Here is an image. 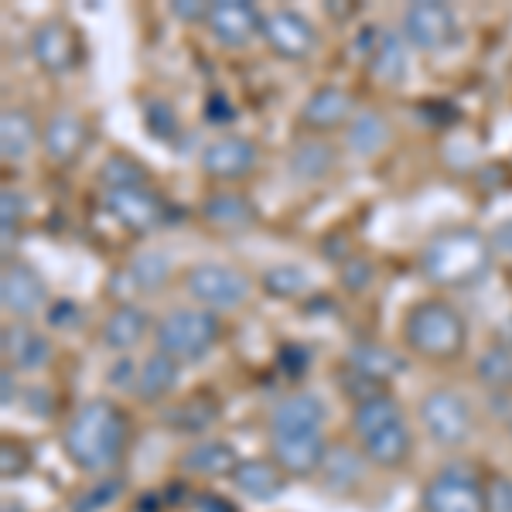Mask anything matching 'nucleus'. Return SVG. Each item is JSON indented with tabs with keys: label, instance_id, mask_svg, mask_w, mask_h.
Listing matches in <instances>:
<instances>
[{
	"label": "nucleus",
	"instance_id": "nucleus-1",
	"mask_svg": "<svg viewBox=\"0 0 512 512\" xmlns=\"http://www.w3.org/2000/svg\"><path fill=\"white\" fill-rule=\"evenodd\" d=\"M492 267V243L478 229L454 226L437 233L420 253V270L437 287H472Z\"/></svg>",
	"mask_w": 512,
	"mask_h": 512
},
{
	"label": "nucleus",
	"instance_id": "nucleus-2",
	"mask_svg": "<svg viewBox=\"0 0 512 512\" xmlns=\"http://www.w3.org/2000/svg\"><path fill=\"white\" fill-rule=\"evenodd\" d=\"M127 441V420L110 400H89L65 427V454L82 472H106L120 458Z\"/></svg>",
	"mask_w": 512,
	"mask_h": 512
},
{
	"label": "nucleus",
	"instance_id": "nucleus-3",
	"mask_svg": "<svg viewBox=\"0 0 512 512\" xmlns=\"http://www.w3.org/2000/svg\"><path fill=\"white\" fill-rule=\"evenodd\" d=\"M410 349L427 359H451L465 349V321L444 301H420L403 321Z\"/></svg>",
	"mask_w": 512,
	"mask_h": 512
},
{
	"label": "nucleus",
	"instance_id": "nucleus-4",
	"mask_svg": "<svg viewBox=\"0 0 512 512\" xmlns=\"http://www.w3.org/2000/svg\"><path fill=\"white\" fill-rule=\"evenodd\" d=\"M154 335H158V349L164 355L178 362H195L219 342V318L209 308H178L158 321Z\"/></svg>",
	"mask_w": 512,
	"mask_h": 512
},
{
	"label": "nucleus",
	"instance_id": "nucleus-5",
	"mask_svg": "<svg viewBox=\"0 0 512 512\" xmlns=\"http://www.w3.org/2000/svg\"><path fill=\"white\" fill-rule=\"evenodd\" d=\"M424 512H489V495L468 465H444L424 489Z\"/></svg>",
	"mask_w": 512,
	"mask_h": 512
},
{
	"label": "nucleus",
	"instance_id": "nucleus-6",
	"mask_svg": "<svg viewBox=\"0 0 512 512\" xmlns=\"http://www.w3.org/2000/svg\"><path fill=\"white\" fill-rule=\"evenodd\" d=\"M185 287L205 308H239L250 297V280L226 263H198L188 270Z\"/></svg>",
	"mask_w": 512,
	"mask_h": 512
},
{
	"label": "nucleus",
	"instance_id": "nucleus-7",
	"mask_svg": "<svg viewBox=\"0 0 512 512\" xmlns=\"http://www.w3.org/2000/svg\"><path fill=\"white\" fill-rule=\"evenodd\" d=\"M420 420H424L427 434L437 444H465L472 434V407L461 393L454 390H434L420 403Z\"/></svg>",
	"mask_w": 512,
	"mask_h": 512
},
{
	"label": "nucleus",
	"instance_id": "nucleus-8",
	"mask_svg": "<svg viewBox=\"0 0 512 512\" xmlns=\"http://www.w3.org/2000/svg\"><path fill=\"white\" fill-rule=\"evenodd\" d=\"M103 205L120 226H127L130 233H151L158 229L164 216H168V205L158 192H151L147 185L140 188H110L103 195Z\"/></svg>",
	"mask_w": 512,
	"mask_h": 512
},
{
	"label": "nucleus",
	"instance_id": "nucleus-9",
	"mask_svg": "<svg viewBox=\"0 0 512 512\" xmlns=\"http://www.w3.org/2000/svg\"><path fill=\"white\" fill-rule=\"evenodd\" d=\"M263 38L267 45L274 48L280 59H291V62H301L315 52V28L304 14L297 11H270L263 14Z\"/></svg>",
	"mask_w": 512,
	"mask_h": 512
},
{
	"label": "nucleus",
	"instance_id": "nucleus-10",
	"mask_svg": "<svg viewBox=\"0 0 512 512\" xmlns=\"http://www.w3.org/2000/svg\"><path fill=\"white\" fill-rule=\"evenodd\" d=\"M209 31L222 48H246L263 31V18L246 0H219L209 7Z\"/></svg>",
	"mask_w": 512,
	"mask_h": 512
},
{
	"label": "nucleus",
	"instance_id": "nucleus-11",
	"mask_svg": "<svg viewBox=\"0 0 512 512\" xmlns=\"http://www.w3.org/2000/svg\"><path fill=\"white\" fill-rule=\"evenodd\" d=\"M403 31L424 52H437L444 48L454 35V11L448 4L437 0H424V4H410L403 14Z\"/></svg>",
	"mask_w": 512,
	"mask_h": 512
},
{
	"label": "nucleus",
	"instance_id": "nucleus-12",
	"mask_svg": "<svg viewBox=\"0 0 512 512\" xmlns=\"http://www.w3.org/2000/svg\"><path fill=\"white\" fill-rule=\"evenodd\" d=\"M270 448H274V461L287 475H311L315 468L325 465V437L321 431H291V434H270Z\"/></svg>",
	"mask_w": 512,
	"mask_h": 512
},
{
	"label": "nucleus",
	"instance_id": "nucleus-13",
	"mask_svg": "<svg viewBox=\"0 0 512 512\" xmlns=\"http://www.w3.org/2000/svg\"><path fill=\"white\" fill-rule=\"evenodd\" d=\"M45 284L28 263H7L4 277H0V304H4L7 315L14 318H31L45 304Z\"/></svg>",
	"mask_w": 512,
	"mask_h": 512
},
{
	"label": "nucleus",
	"instance_id": "nucleus-14",
	"mask_svg": "<svg viewBox=\"0 0 512 512\" xmlns=\"http://www.w3.org/2000/svg\"><path fill=\"white\" fill-rule=\"evenodd\" d=\"M256 151L246 137H219L202 151V171L216 181H236L253 171Z\"/></svg>",
	"mask_w": 512,
	"mask_h": 512
},
{
	"label": "nucleus",
	"instance_id": "nucleus-15",
	"mask_svg": "<svg viewBox=\"0 0 512 512\" xmlns=\"http://www.w3.org/2000/svg\"><path fill=\"white\" fill-rule=\"evenodd\" d=\"M31 55L41 69L48 72H69L76 65V35L69 24L62 21H45L31 35Z\"/></svg>",
	"mask_w": 512,
	"mask_h": 512
},
{
	"label": "nucleus",
	"instance_id": "nucleus-16",
	"mask_svg": "<svg viewBox=\"0 0 512 512\" xmlns=\"http://www.w3.org/2000/svg\"><path fill=\"white\" fill-rule=\"evenodd\" d=\"M41 147L52 161L69 164L79 158V151L86 147V123L76 113H55L41 130Z\"/></svg>",
	"mask_w": 512,
	"mask_h": 512
},
{
	"label": "nucleus",
	"instance_id": "nucleus-17",
	"mask_svg": "<svg viewBox=\"0 0 512 512\" xmlns=\"http://www.w3.org/2000/svg\"><path fill=\"white\" fill-rule=\"evenodd\" d=\"M321 424H325V407H321V400L311 393L287 396V400L277 403L274 414H270V434L321 431Z\"/></svg>",
	"mask_w": 512,
	"mask_h": 512
},
{
	"label": "nucleus",
	"instance_id": "nucleus-18",
	"mask_svg": "<svg viewBox=\"0 0 512 512\" xmlns=\"http://www.w3.org/2000/svg\"><path fill=\"white\" fill-rule=\"evenodd\" d=\"M4 355L14 362V369L35 373V369L48 366V359H52V342L28 325H7L4 328Z\"/></svg>",
	"mask_w": 512,
	"mask_h": 512
},
{
	"label": "nucleus",
	"instance_id": "nucleus-19",
	"mask_svg": "<svg viewBox=\"0 0 512 512\" xmlns=\"http://www.w3.org/2000/svg\"><path fill=\"white\" fill-rule=\"evenodd\" d=\"M349 113H352V96L338 86H325L308 96V103H304V110H301V120H304V127H311V130H332L342 120H349Z\"/></svg>",
	"mask_w": 512,
	"mask_h": 512
},
{
	"label": "nucleus",
	"instance_id": "nucleus-20",
	"mask_svg": "<svg viewBox=\"0 0 512 512\" xmlns=\"http://www.w3.org/2000/svg\"><path fill=\"white\" fill-rule=\"evenodd\" d=\"M147 335V315L137 304H117L110 311V318L103 321V342L117 352H127L134 345L144 342Z\"/></svg>",
	"mask_w": 512,
	"mask_h": 512
},
{
	"label": "nucleus",
	"instance_id": "nucleus-21",
	"mask_svg": "<svg viewBox=\"0 0 512 512\" xmlns=\"http://www.w3.org/2000/svg\"><path fill=\"white\" fill-rule=\"evenodd\" d=\"M236 489L250 499H277L280 489H284V472L280 465H270V461H239L236 472H233Z\"/></svg>",
	"mask_w": 512,
	"mask_h": 512
},
{
	"label": "nucleus",
	"instance_id": "nucleus-22",
	"mask_svg": "<svg viewBox=\"0 0 512 512\" xmlns=\"http://www.w3.org/2000/svg\"><path fill=\"white\" fill-rule=\"evenodd\" d=\"M181 465L192 475H209V478H222L236 472V451L229 448L226 441H195L192 448L185 451Z\"/></svg>",
	"mask_w": 512,
	"mask_h": 512
},
{
	"label": "nucleus",
	"instance_id": "nucleus-23",
	"mask_svg": "<svg viewBox=\"0 0 512 512\" xmlns=\"http://www.w3.org/2000/svg\"><path fill=\"white\" fill-rule=\"evenodd\" d=\"M38 144V127L24 110H4L0 117V154L4 161H24Z\"/></svg>",
	"mask_w": 512,
	"mask_h": 512
},
{
	"label": "nucleus",
	"instance_id": "nucleus-24",
	"mask_svg": "<svg viewBox=\"0 0 512 512\" xmlns=\"http://www.w3.org/2000/svg\"><path fill=\"white\" fill-rule=\"evenodd\" d=\"M202 216L219 229H250L256 222V209L250 205V198L239 192H216L205 198Z\"/></svg>",
	"mask_w": 512,
	"mask_h": 512
},
{
	"label": "nucleus",
	"instance_id": "nucleus-25",
	"mask_svg": "<svg viewBox=\"0 0 512 512\" xmlns=\"http://www.w3.org/2000/svg\"><path fill=\"white\" fill-rule=\"evenodd\" d=\"M175 386H178V359H171V355H164V352H154L151 359L140 366L134 390L144 403H154V400H161V396H168Z\"/></svg>",
	"mask_w": 512,
	"mask_h": 512
},
{
	"label": "nucleus",
	"instance_id": "nucleus-26",
	"mask_svg": "<svg viewBox=\"0 0 512 512\" xmlns=\"http://www.w3.org/2000/svg\"><path fill=\"white\" fill-rule=\"evenodd\" d=\"M410 448H414V441H410V431H407L403 420L400 424L383 427V431H376L369 437H362V451H366V458L376 461V465H383V468L400 465V461L410 454Z\"/></svg>",
	"mask_w": 512,
	"mask_h": 512
},
{
	"label": "nucleus",
	"instance_id": "nucleus-27",
	"mask_svg": "<svg viewBox=\"0 0 512 512\" xmlns=\"http://www.w3.org/2000/svg\"><path fill=\"white\" fill-rule=\"evenodd\" d=\"M120 277L127 280L130 287H137V291L154 294V291H161V287L168 284L171 263H168V256H164L161 250H147V253L134 256V260H130V267L123 270Z\"/></svg>",
	"mask_w": 512,
	"mask_h": 512
},
{
	"label": "nucleus",
	"instance_id": "nucleus-28",
	"mask_svg": "<svg viewBox=\"0 0 512 512\" xmlns=\"http://www.w3.org/2000/svg\"><path fill=\"white\" fill-rule=\"evenodd\" d=\"M352 369L359 373L362 379H369V383H383V379H390L393 373H400L403 362L400 355H393L386 345H376V342H362L352 349Z\"/></svg>",
	"mask_w": 512,
	"mask_h": 512
},
{
	"label": "nucleus",
	"instance_id": "nucleus-29",
	"mask_svg": "<svg viewBox=\"0 0 512 512\" xmlns=\"http://www.w3.org/2000/svg\"><path fill=\"white\" fill-rule=\"evenodd\" d=\"M216 417H219V410L209 396H188V400H181L178 407H171L168 414H164V424L175 427L181 434H202L205 427L216 424Z\"/></svg>",
	"mask_w": 512,
	"mask_h": 512
},
{
	"label": "nucleus",
	"instance_id": "nucleus-30",
	"mask_svg": "<svg viewBox=\"0 0 512 512\" xmlns=\"http://www.w3.org/2000/svg\"><path fill=\"white\" fill-rule=\"evenodd\" d=\"M386 140H390V127H386V120L379 113H355V120L349 123V151L362 154V158H373V154L386 147Z\"/></svg>",
	"mask_w": 512,
	"mask_h": 512
},
{
	"label": "nucleus",
	"instance_id": "nucleus-31",
	"mask_svg": "<svg viewBox=\"0 0 512 512\" xmlns=\"http://www.w3.org/2000/svg\"><path fill=\"white\" fill-rule=\"evenodd\" d=\"M369 69H373V76L379 82H400L403 72H407V48H403V38L393 35V31H383L376 52L369 55Z\"/></svg>",
	"mask_w": 512,
	"mask_h": 512
},
{
	"label": "nucleus",
	"instance_id": "nucleus-32",
	"mask_svg": "<svg viewBox=\"0 0 512 512\" xmlns=\"http://www.w3.org/2000/svg\"><path fill=\"white\" fill-rule=\"evenodd\" d=\"M400 420L403 417H400V407H396V400H390V396H383V393H376V396H369V400H359L352 424H355V434L369 437V434L383 431V427H390V424H400Z\"/></svg>",
	"mask_w": 512,
	"mask_h": 512
},
{
	"label": "nucleus",
	"instance_id": "nucleus-33",
	"mask_svg": "<svg viewBox=\"0 0 512 512\" xmlns=\"http://www.w3.org/2000/svg\"><path fill=\"white\" fill-rule=\"evenodd\" d=\"M335 164V151L325 144V140H304L301 147H294L291 154V171L304 181H318L332 171Z\"/></svg>",
	"mask_w": 512,
	"mask_h": 512
},
{
	"label": "nucleus",
	"instance_id": "nucleus-34",
	"mask_svg": "<svg viewBox=\"0 0 512 512\" xmlns=\"http://www.w3.org/2000/svg\"><path fill=\"white\" fill-rule=\"evenodd\" d=\"M478 379L492 390H512V349L495 345L478 359Z\"/></svg>",
	"mask_w": 512,
	"mask_h": 512
},
{
	"label": "nucleus",
	"instance_id": "nucleus-35",
	"mask_svg": "<svg viewBox=\"0 0 512 512\" xmlns=\"http://www.w3.org/2000/svg\"><path fill=\"white\" fill-rule=\"evenodd\" d=\"M325 482L332 485V489H352L355 482L362 478V461L355 458L349 448H338V451H328L325 454Z\"/></svg>",
	"mask_w": 512,
	"mask_h": 512
},
{
	"label": "nucleus",
	"instance_id": "nucleus-36",
	"mask_svg": "<svg viewBox=\"0 0 512 512\" xmlns=\"http://www.w3.org/2000/svg\"><path fill=\"white\" fill-rule=\"evenodd\" d=\"M106 188H140L144 185V171L134 158H123V154H113V158L103 161V171H99Z\"/></svg>",
	"mask_w": 512,
	"mask_h": 512
},
{
	"label": "nucleus",
	"instance_id": "nucleus-37",
	"mask_svg": "<svg viewBox=\"0 0 512 512\" xmlns=\"http://www.w3.org/2000/svg\"><path fill=\"white\" fill-rule=\"evenodd\" d=\"M304 284H308V277H304V270L297 267H274L263 274V287H267L270 294L277 297H294L304 291Z\"/></svg>",
	"mask_w": 512,
	"mask_h": 512
},
{
	"label": "nucleus",
	"instance_id": "nucleus-38",
	"mask_svg": "<svg viewBox=\"0 0 512 512\" xmlns=\"http://www.w3.org/2000/svg\"><path fill=\"white\" fill-rule=\"evenodd\" d=\"M147 130H151L154 137L168 140L171 134H175L178 120H175V110H171V103H164V99H151L147 103Z\"/></svg>",
	"mask_w": 512,
	"mask_h": 512
},
{
	"label": "nucleus",
	"instance_id": "nucleus-39",
	"mask_svg": "<svg viewBox=\"0 0 512 512\" xmlns=\"http://www.w3.org/2000/svg\"><path fill=\"white\" fill-rule=\"evenodd\" d=\"M120 492H123V482H117V478H110V482L96 485V489H89L86 495H82V499L76 502V512H99V509L113 506Z\"/></svg>",
	"mask_w": 512,
	"mask_h": 512
},
{
	"label": "nucleus",
	"instance_id": "nucleus-40",
	"mask_svg": "<svg viewBox=\"0 0 512 512\" xmlns=\"http://www.w3.org/2000/svg\"><path fill=\"white\" fill-rule=\"evenodd\" d=\"M311 366V352L304 349V345H284L280 349V369H284L287 376H304Z\"/></svg>",
	"mask_w": 512,
	"mask_h": 512
},
{
	"label": "nucleus",
	"instance_id": "nucleus-41",
	"mask_svg": "<svg viewBox=\"0 0 512 512\" xmlns=\"http://www.w3.org/2000/svg\"><path fill=\"white\" fill-rule=\"evenodd\" d=\"M137 373L140 369L134 366V359H117L113 362V369H110V386H120V390H134L137 386Z\"/></svg>",
	"mask_w": 512,
	"mask_h": 512
},
{
	"label": "nucleus",
	"instance_id": "nucleus-42",
	"mask_svg": "<svg viewBox=\"0 0 512 512\" xmlns=\"http://www.w3.org/2000/svg\"><path fill=\"white\" fill-rule=\"evenodd\" d=\"M236 117V106L229 103L222 93H212L209 99H205V120L209 123H229Z\"/></svg>",
	"mask_w": 512,
	"mask_h": 512
},
{
	"label": "nucleus",
	"instance_id": "nucleus-43",
	"mask_svg": "<svg viewBox=\"0 0 512 512\" xmlns=\"http://www.w3.org/2000/svg\"><path fill=\"white\" fill-rule=\"evenodd\" d=\"M342 277H345V287H352V291H362V287L373 280V267H369L366 260H352V263H345Z\"/></svg>",
	"mask_w": 512,
	"mask_h": 512
},
{
	"label": "nucleus",
	"instance_id": "nucleus-44",
	"mask_svg": "<svg viewBox=\"0 0 512 512\" xmlns=\"http://www.w3.org/2000/svg\"><path fill=\"white\" fill-rule=\"evenodd\" d=\"M489 512H512V482H509V478H495V482H492Z\"/></svg>",
	"mask_w": 512,
	"mask_h": 512
},
{
	"label": "nucleus",
	"instance_id": "nucleus-45",
	"mask_svg": "<svg viewBox=\"0 0 512 512\" xmlns=\"http://www.w3.org/2000/svg\"><path fill=\"white\" fill-rule=\"evenodd\" d=\"M48 321H52V325H76L79 308L72 301H59V304H52V311H48Z\"/></svg>",
	"mask_w": 512,
	"mask_h": 512
},
{
	"label": "nucleus",
	"instance_id": "nucleus-46",
	"mask_svg": "<svg viewBox=\"0 0 512 512\" xmlns=\"http://www.w3.org/2000/svg\"><path fill=\"white\" fill-rule=\"evenodd\" d=\"M171 11H175V18H181V21L209 18V7L198 4V0H181V4H171Z\"/></svg>",
	"mask_w": 512,
	"mask_h": 512
},
{
	"label": "nucleus",
	"instance_id": "nucleus-47",
	"mask_svg": "<svg viewBox=\"0 0 512 512\" xmlns=\"http://www.w3.org/2000/svg\"><path fill=\"white\" fill-rule=\"evenodd\" d=\"M489 243H492V250H499V253H509V256H512V219H509V222H502V226L495 229Z\"/></svg>",
	"mask_w": 512,
	"mask_h": 512
},
{
	"label": "nucleus",
	"instance_id": "nucleus-48",
	"mask_svg": "<svg viewBox=\"0 0 512 512\" xmlns=\"http://www.w3.org/2000/svg\"><path fill=\"white\" fill-rule=\"evenodd\" d=\"M195 509L198 512H236L229 502H222L219 495H202V499L195 502Z\"/></svg>",
	"mask_w": 512,
	"mask_h": 512
},
{
	"label": "nucleus",
	"instance_id": "nucleus-49",
	"mask_svg": "<svg viewBox=\"0 0 512 512\" xmlns=\"http://www.w3.org/2000/svg\"><path fill=\"white\" fill-rule=\"evenodd\" d=\"M0 454H4V475H14V472H21V451H14L11 448V441L0 448Z\"/></svg>",
	"mask_w": 512,
	"mask_h": 512
},
{
	"label": "nucleus",
	"instance_id": "nucleus-50",
	"mask_svg": "<svg viewBox=\"0 0 512 512\" xmlns=\"http://www.w3.org/2000/svg\"><path fill=\"white\" fill-rule=\"evenodd\" d=\"M0 383H4V396H0V403H4V407H11L14 393H18V383H14V373H11V369H4V376H0Z\"/></svg>",
	"mask_w": 512,
	"mask_h": 512
},
{
	"label": "nucleus",
	"instance_id": "nucleus-51",
	"mask_svg": "<svg viewBox=\"0 0 512 512\" xmlns=\"http://www.w3.org/2000/svg\"><path fill=\"white\" fill-rule=\"evenodd\" d=\"M28 400H31V414H38V403H41V407H45V414H48V410H52V396H48L45 390H41V386H35V390H31Z\"/></svg>",
	"mask_w": 512,
	"mask_h": 512
}]
</instances>
